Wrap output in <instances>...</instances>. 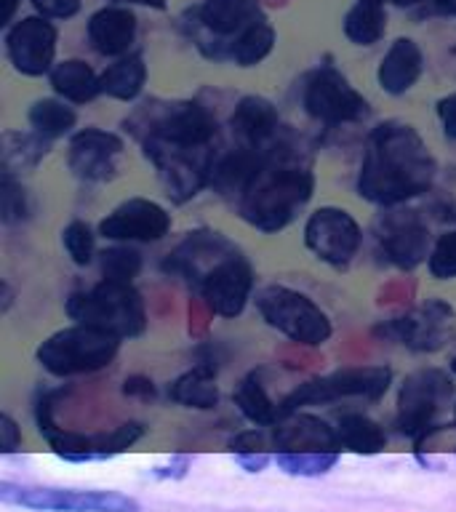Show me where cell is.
Returning a JSON list of instances; mask_svg holds the SVG:
<instances>
[{
  "label": "cell",
  "instance_id": "1",
  "mask_svg": "<svg viewBox=\"0 0 456 512\" xmlns=\"http://www.w3.org/2000/svg\"><path fill=\"white\" fill-rule=\"evenodd\" d=\"M438 160L411 123L384 120L371 128L355 190L379 208L403 206L430 190Z\"/></svg>",
  "mask_w": 456,
  "mask_h": 512
},
{
  "label": "cell",
  "instance_id": "2",
  "mask_svg": "<svg viewBox=\"0 0 456 512\" xmlns=\"http://www.w3.org/2000/svg\"><path fill=\"white\" fill-rule=\"evenodd\" d=\"M163 270L187 280L219 318H238L254 296V267L230 238L214 230L187 232L166 256Z\"/></svg>",
  "mask_w": 456,
  "mask_h": 512
},
{
  "label": "cell",
  "instance_id": "3",
  "mask_svg": "<svg viewBox=\"0 0 456 512\" xmlns=\"http://www.w3.org/2000/svg\"><path fill=\"white\" fill-rule=\"evenodd\" d=\"M315 192L312 160L299 147L275 139L262 150L259 163L232 200L240 219L272 235L286 230Z\"/></svg>",
  "mask_w": 456,
  "mask_h": 512
},
{
  "label": "cell",
  "instance_id": "4",
  "mask_svg": "<svg viewBox=\"0 0 456 512\" xmlns=\"http://www.w3.org/2000/svg\"><path fill=\"white\" fill-rule=\"evenodd\" d=\"M126 128L142 147H214L219 123L200 102H150L126 120Z\"/></svg>",
  "mask_w": 456,
  "mask_h": 512
},
{
  "label": "cell",
  "instance_id": "5",
  "mask_svg": "<svg viewBox=\"0 0 456 512\" xmlns=\"http://www.w3.org/2000/svg\"><path fill=\"white\" fill-rule=\"evenodd\" d=\"M64 312L75 323L102 328L120 339H136L147 331V307L134 283L102 280L86 291H75Z\"/></svg>",
  "mask_w": 456,
  "mask_h": 512
},
{
  "label": "cell",
  "instance_id": "6",
  "mask_svg": "<svg viewBox=\"0 0 456 512\" xmlns=\"http://www.w3.org/2000/svg\"><path fill=\"white\" fill-rule=\"evenodd\" d=\"M120 342L123 339L110 331L75 323V326L59 328L48 339H43L35 350V360L43 371L59 376V379L96 374L115 360Z\"/></svg>",
  "mask_w": 456,
  "mask_h": 512
},
{
  "label": "cell",
  "instance_id": "7",
  "mask_svg": "<svg viewBox=\"0 0 456 512\" xmlns=\"http://www.w3.org/2000/svg\"><path fill=\"white\" fill-rule=\"evenodd\" d=\"M254 302L267 326L302 347H323L334 336L328 312L296 288L272 283L256 294Z\"/></svg>",
  "mask_w": 456,
  "mask_h": 512
},
{
  "label": "cell",
  "instance_id": "8",
  "mask_svg": "<svg viewBox=\"0 0 456 512\" xmlns=\"http://www.w3.org/2000/svg\"><path fill=\"white\" fill-rule=\"evenodd\" d=\"M392 384L390 366H347L331 374L312 376L280 400V414H296L307 406H328L344 398L382 400Z\"/></svg>",
  "mask_w": 456,
  "mask_h": 512
},
{
  "label": "cell",
  "instance_id": "9",
  "mask_svg": "<svg viewBox=\"0 0 456 512\" xmlns=\"http://www.w3.org/2000/svg\"><path fill=\"white\" fill-rule=\"evenodd\" d=\"M0 502L32 512H142L134 496L99 488H56V486H14L0 483Z\"/></svg>",
  "mask_w": 456,
  "mask_h": 512
},
{
  "label": "cell",
  "instance_id": "10",
  "mask_svg": "<svg viewBox=\"0 0 456 512\" xmlns=\"http://www.w3.org/2000/svg\"><path fill=\"white\" fill-rule=\"evenodd\" d=\"M454 379L440 368H419L400 382L398 390V432L422 448V440L438 424V414L454 398Z\"/></svg>",
  "mask_w": 456,
  "mask_h": 512
},
{
  "label": "cell",
  "instance_id": "11",
  "mask_svg": "<svg viewBox=\"0 0 456 512\" xmlns=\"http://www.w3.org/2000/svg\"><path fill=\"white\" fill-rule=\"evenodd\" d=\"M262 19L256 0H203L192 14L190 38L208 59H230L238 35Z\"/></svg>",
  "mask_w": 456,
  "mask_h": 512
},
{
  "label": "cell",
  "instance_id": "12",
  "mask_svg": "<svg viewBox=\"0 0 456 512\" xmlns=\"http://www.w3.org/2000/svg\"><path fill=\"white\" fill-rule=\"evenodd\" d=\"M302 107L312 120H320L326 126L360 123L371 115L366 96L352 88L350 80L339 75L334 67H320L304 80Z\"/></svg>",
  "mask_w": 456,
  "mask_h": 512
},
{
  "label": "cell",
  "instance_id": "13",
  "mask_svg": "<svg viewBox=\"0 0 456 512\" xmlns=\"http://www.w3.org/2000/svg\"><path fill=\"white\" fill-rule=\"evenodd\" d=\"M304 246L323 264L344 270L363 246V227L347 208L320 206L304 222Z\"/></svg>",
  "mask_w": 456,
  "mask_h": 512
},
{
  "label": "cell",
  "instance_id": "14",
  "mask_svg": "<svg viewBox=\"0 0 456 512\" xmlns=\"http://www.w3.org/2000/svg\"><path fill=\"white\" fill-rule=\"evenodd\" d=\"M456 328L454 307L443 299H427L400 318L384 320L374 328L376 336L392 339L414 352H438Z\"/></svg>",
  "mask_w": 456,
  "mask_h": 512
},
{
  "label": "cell",
  "instance_id": "15",
  "mask_svg": "<svg viewBox=\"0 0 456 512\" xmlns=\"http://www.w3.org/2000/svg\"><path fill=\"white\" fill-rule=\"evenodd\" d=\"M59 32L46 16H22L6 32V56L19 75L40 78L56 67Z\"/></svg>",
  "mask_w": 456,
  "mask_h": 512
},
{
  "label": "cell",
  "instance_id": "16",
  "mask_svg": "<svg viewBox=\"0 0 456 512\" xmlns=\"http://www.w3.org/2000/svg\"><path fill=\"white\" fill-rule=\"evenodd\" d=\"M376 240L395 267L414 270L430 256L432 235L430 227L416 211H395L384 208L376 219Z\"/></svg>",
  "mask_w": 456,
  "mask_h": 512
},
{
  "label": "cell",
  "instance_id": "17",
  "mask_svg": "<svg viewBox=\"0 0 456 512\" xmlns=\"http://www.w3.org/2000/svg\"><path fill=\"white\" fill-rule=\"evenodd\" d=\"M174 219L150 198H128L99 222V235L112 243H158L171 232Z\"/></svg>",
  "mask_w": 456,
  "mask_h": 512
},
{
  "label": "cell",
  "instance_id": "18",
  "mask_svg": "<svg viewBox=\"0 0 456 512\" xmlns=\"http://www.w3.org/2000/svg\"><path fill=\"white\" fill-rule=\"evenodd\" d=\"M126 142L115 131L104 128H80L67 144V166L80 182H110L118 176V158Z\"/></svg>",
  "mask_w": 456,
  "mask_h": 512
},
{
  "label": "cell",
  "instance_id": "19",
  "mask_svg": "<svg viewBox=\"0 0 456 512\" xmlns=\"http://www.w3.org/2000/svg\"><path fill=\"white\" fill-rule=\"evenodd\" d=\"M270 440L275 454L278 451H342L336 427L315 414L283 416L275 427H270Z\"/></svg>",
  "mask_w": 456,
  "mask_h": 512
},
{
  "label": "cell",
  "instance_id": "20",
  "mask_svg": "<svg viewBox=\"0 0 456 512\" xmlns=\"http://www.w3.org/2000/svg\"><path fill=\"white\" fill-rule=\"evenodd\" d=\"M136 14L126 6H104L88 19V43L96 54L120 56L131 54L136 40Z\"/></svg>",
  "mask_w": 456,
  "mask_h": 512
},
{
  "label": "cell",
  "instance_id": "21",
  "mask_svg": "<svg viewBox=\"0 0 456 512\" xmlns=\"http://www.w3.org/2000/svg\"><path fill=\"white\" fill-rule=\"evenodd\" d=\"M232 134L243 147H267L278 139L280 112L267 96H243L230 115Z\"/></svg>",
  "mask_w": 456,
  "mask_h": 512
},
{
  "label": "cell",
  "instance_id": "22",
  "mask_svg": "<svg viewBox=\"0 0 456 512\" xmlns=\"http://www.w3.org/2000/svg\"><path fill=\"white\" fill-rule=\"evenodd\" d=\"M424 72V54L419 43L411 38L392 40L387 54L379 62L376 70V83L384 94L403 96L416 86V80L422 78Z\"/></svg>",
  "mask_w": 456,
  "mask_h": 512
},
{
  "label": "cell",
  "instance_id": "23",
  "mask_svg": "<svg viewBox=\"0 0 456 512\" xmlns=\"http://www.w3.org/2000/svg\"><path fill=\"white\" fill-rule=\"evenodd\" d=\"M48 83L59 99L70 104H88L102 94V80L86 59H64L48 72Z\"/></svg>",
  "mask_w": 456,
  "mask_h": 512
},
{
  "label": "cell",
  "instance_id": "24",
  "mask_svg": "<svg viewBox=\"0 0 456 512\" xmlns=\"http://www.w3.org/2000/svg\"><path fill=\"white\" fill-rule=\"evenodd\" d=\"M168 398L184 408H198V411H211L219 406V384H216V363H198L182 376H176L168 387Z\"/></svg>",
  "mask_w": 456,
  "mask_h": 512
},
{
  "label": "cell",
  "instance_id": "25",
  "mask_svg": "<svg viewBox=\"0 0 456 512\" xmlns=\"http://www.w3.org/2000/svg\"><path fill=\"white\" fill-rule=\"evenodd\" d=\"M48 152H51V139L40 136L38 131H30V134L3 131L0 136V163H3V174L8 176L27 174Z\"/></svg>",
  "mask_w": 456,
  "mask_h": 512
},
{
  "label": "cell",
  "instance_id": "26",
  "mask_svg": "<svg viewBox=\"0 0 456 512\" xmlns=\"http://www.w3.org/2000/svg\"><path fill=\"white\" fill-rule=\"evenodd\" d=\"M336 438L342 451L358 456H376L387 448V432L366 414H344L336 422Z\"/></svg>",
  "mask_w": 456,
  "mask_h": 512
},
{
  "label": "cell",
  "instance_id": "27",
  "mask_svg": "<svg viewBox=\"0 0 456 512\" xmlns=\"http://www.w3.org/2000/svg\"><path fill=\"white\" fill-rule=\"evenodd\" d=\"M102 80V94L118 102H134L136 96L144 91L147 83V64L142 54H126L104 67L99 75Z\"/></svg>",
  "mask_w": 456,
  "mask_h": 512
},
{
  "label": "cell",
  "instance_id": "28",
  "mask_svg": "<svg viewBox=\"0 0 456 512\" xmlns=\"http://www.w3.org/2000/svg\"><path fill=\"white\" fill-rule=\"evenodd\" d=\"M232 403L238 406V411L246 416L248 422L256 424V427H275V424L283 419L280 414V403L267 395L262 379H259V371H251L240 379V384L232 392Z\"/></svg>",
  "mask_w": 456,
  "mask_h": 512
},
{
  "label": "cell",
  "instance_id": "29",
  "mask_svg": "<svg viewBox=\"0 0 456 512\" xmlns=\"http://www.w3.org/2000/svg\"><path fill=\"white\" fill-rule=\"evenodd\" d=\"M387 32V11L382 0H358L344 16V35L355 46H374Z\"/></svg>",
  "mask_w": 456,
  "mask_h": 512
},
{
  "label": "cell",
  "instance_id": "30",
  "mask_svg": "<svg viewBox=\"0 0 456 512\" xmlns=\"http://www.w3.org/2000/svg\"><path fill=\"white\" fill-rule=\"evenodd\" d=\"M32 131H38L46 139H62L78 126V112L72 110L70 102H64L59 96H43L38 102H32L30 112H27Z\"/></svg>",
  "mask_w": 456,
  "mask_h": 512
},
{
  "label": "cell",
  "instance_id": "31",
  "mask_svg": "<svg viewBox=\"0 0 456 512\" xmlns=\"http://www.w3.org/2000/svg\"><path fill=\"white\" fill-rule=\"evenodd\" d=\"M342 459V451H278L275 464L291 478H323Z\"/></svg>",
  "mask_w": 456,
  "mask_h": 512
},
{
  "label": "cell",
  "instance_id": "32",
  "mask_svg": "<svg viewBox=\"0 0 456 512\" xmlns=\"http://www.w3.org/2000/svg\"><path fill=\"white\" fill-rule=\"evenodd\" d=\"M275 48V30L267 19H256L251 27H248L243 35H238V40L232 43L230 59L238 67H254V64L264 62L267 56L272 54Z\"/></svg>",
  "mask_w": 456,
  "mask_h": 512
},
{
  "label": "cell",
  "instance_id": "33",
  "mask_svg": "<svg viewBox=\"0 0 456 512\" xmlns=\"http://www.w3.org/2000/svg\"><path fill=\"white\" fill-rule=\"evenodd\" d=\"M142 254L128 243L104 248L99 254V270L102 280H115V283H134V278L142 272Z\"/></svg>",
  "mask_w": 456,
  "mask_h": 512
},
{
  "label": "cell",
  "instance_id": "34",
  "mask_svg": "<svg viewBox=\"0 0 456 512\" xmlns=\"http://www.w3.org/2000/svg\"><path fill=\"white\" fill-rule=\"evenodd\" d=\"M144 435H147V427L142 422H123L110 432H96V451L102 456V462H107L112 456L126 454Z\"/></svg>",
  "mask_w": 456,
  "mask_h": 512
},
{
  "label": "cell",
  "instance_id": "35",
  "mask_svg": "<svg viewBox=\"0 0 456 512\" xmlns=\"http://www.w3.org/2000/svg\"><path fill=\"white\" fill-rule=\"evenodd\" d=\"M62 246L64 251H67V256L72 259V264L88 267V264L94 262L96 235L86 222L75 219V222L67 224V227L62 230Z\"/></svg>",
  "mask_w": 456,
  "mask_h": 512
},
{
  "label": "cell",
  "instance_id": "36",
  "mask_svg": "<svg viewBox=\"0 0 456 512\" xmlns=\"http://www.w3.org/2000/svg\"><path fill=\"white\" fill-rule=\"evenodd\" d=\"M30 216V203H27V192L16 176L0 174V219L3 224H19Z\"/></svg>",
  "mask_w": 456,
  "mask_h": 512
},
{
  "label": "cell",
  "instance_id": "37",
  "mask_svg": "<svg viewBox=\"0 0 456 512\" xmlns=\"http://www.w3.org/2000/svg\"><path fill=\"white\" fill-rule=\"evenodd\" d=\"M427 270L435 280H454L456 278V230L443 232L427 256Z\"/></svg>",
  "mask_w": 456,
  "mask_h": 512
},
{
  "label": "cell",
  "instance_id": "38",
  "mask_svg": "<svg viewBox=\"0 0 456 512\" xmlns=\"http://www.w3.org/2000/svg\"><path fill=\"white\" fill-rule=\"evenodd\" d=\"M267 448H272V440L270 435L264 432V427L243 430L230 440L232 454H254V451H267Z\"/></svg>",
  "mask_w": 456,
  "mask_h": 512
},
{
  "label": "cell",
  "instance_id": "39",
  "mask_svg": "<svg viewBox=\"0 0 456 512\" xmlns=\"http://www.w3.org/2000/svg\"><path fill=\"white\" fill-rule=\"evenodd\" d=\"M32 8L46 19H72L80 11V0H32Z\"/></svg>",
  "mask_w": 456,
  "mask_h": 512
},
{
  "label": "cell",
  "instance_id": "40",
  "mask_svg": "<svg viewBox=\"0 0 456 512\" xmlns=\"http://www.w3.org/2000/svg\"><path fill=\"white\" fill-rule=\"evenodd\" d=\"M190 470H192V456L176 454V456H171L166 464L152 467L150 475L155 480H182V478H187V472Z\"/></svg>",
  "mask_w": 456,
  "mask_h": 512
},
{
  "label": "cell",
  "instance_id": "41",
  "mask_svg": "<svg viewBox=\"0 0 456 512\" xmlns=\"http://www.w3.org/2000/svg\"><path fill=\"white\" fill-rule=\"evenodd\" d=\"M435 112H438L443 136H446V139H451V142H456V91L454 94L443 96V99H438V104H435Z\"/></svg>",
  "mask_w": 456,
  "mask_h": 512
},
{
  "label": "cell",
  "instance_id": "42",
  "mask_svg": "<svg viewBox=\"0 0 456 512\" xmlns=\"http://www.w3.org/2000/svg\"><path fill=\"white\" fill-rule=\"evenodd\" d=\"M19 446H22V430H19V424L11 419V414H0V451L3 454H14Z\"/></svg>",
  "mask_w": 456,
  "mask_h": 512
},
{
  "label": "cell",
  "instance_id": "43",
  "mask_svg": "<svg viewBox=\"0 0 456 512\" xmlns=\"http://www.w3.org/2000/svg\"><path fill=\"white\" fill-rule=\"evenodd\" d=\"M123 395H128V398H142V400H152L155 395H158V387H155V382H152L150 376H128L126 382H123Z\"/></svg>",
  "mask_w": 456,
  "mask_h": 512
},
{
  "label": "cell",
  "instance_id": "44",
  "mask_svg": "<svg viewBox=\"0 0 456 512\" xmlns=\"http://www.w3.org/2000/svg\"><path fill=\"white\" fill-rule=\"evenodd\" d=\"M235 464L240 470L246 472H264L270 467V462H275V456H270V451H254V454H232Z\"/></svg>",
  "mask_w": 456,
  "mask_h": 512
},
{
  "label": "cell",
  "instance_id": "45",
  "mask_svg": "<svg viewBox=\"0 0 456 512\" xmlns=\"http://www.w3.org/2000/svg\"><path fill=\"white\" fill-rule=\"evenodd\" d=\"M19 6H22V0H3V11H0V24H3V27H11Z\"/></svg>",
  "mask_w": 456,
  "mask_h": 512
},
{
  "label": "cell",
  "instance_id": "46",
  "mask_svg": "<svg viewBox=\"0 0 456 512\" xmlns=\"http://www.w3.org/2000/svg\"><path fill=\"white\" fill-rule=\"evenodd\" d=\"M115 3H128V6H147L155 11H166L168 0H115Z\"/></svg>",
  "mask_w": 456,
  "mask_h": 512
},
{
  "label": "cell",
  "instance_id": "47",
  "mask_svg": "<svg viewBox=\"0 0 456 512\" xmlns=\"http://www.w3.org/2000/svg\"><path fill=\"white\" fill-rule=\"evenodd\" d=\"M432 6L438 8L440 14L456 16V0H432Z\"/></svg>",
  "mask_w": 456,
  "mask_h": 512
},
{
  "label": "cell",
  "instance_id": "48",
  "mask_svg": "<svg viewBox=\"0 0 456 512\" xmlns=\"http://www.w3.org/2000/svg\"><path fill=\"white\" fill-rule=\"evenodd\" d=\"M11 307V288H8V283H3V312Z\"/></svg>",
  "mask_w": 456,
  "mask_h": 512
},
{
  "label": "cell",
  "instance_id": "49",
  "mask_svg": "<svg viewBox=\"0 0 456 512\" xmlns=\"http://www.w3.org/2000/svg\"><path fill=\"white\" fill-rule=\"evenodd\" d=\"M387 3H392V6H400V8H411V6H416L419 0H387Z\"/></svg>",
  "mask_w": 456,
  "mask_h": 512
},
{
  "label": "cell",
  "instance_id": "50",
  "mask_svg": "<svg viewBox=\"0 0 456 512\" xmlns=\"http://www.w3.org/2000/svg\"><path fill=\"white\" fill-rule=\"evenodd\" d=\"M448 368H451V374L456 376V355H454V358H451V363H448Z\"/></svg>",
  "mask_w": 456,
  "mask_h": 512
},
{
  "label": "cell",
  "instance_id": "51",
  "mask_svg": "<svg viewBox=\"0 0 456 512\" xmlns=\"http://www.w3.org/2000/svg\"><path fill=\"white\" fill-rule=\"evenodd\" d=\"M454 427H456V403H454Z\"/></svg>",
  "mask_w": 456,
  "mask_h": 512
}]
</instances>
